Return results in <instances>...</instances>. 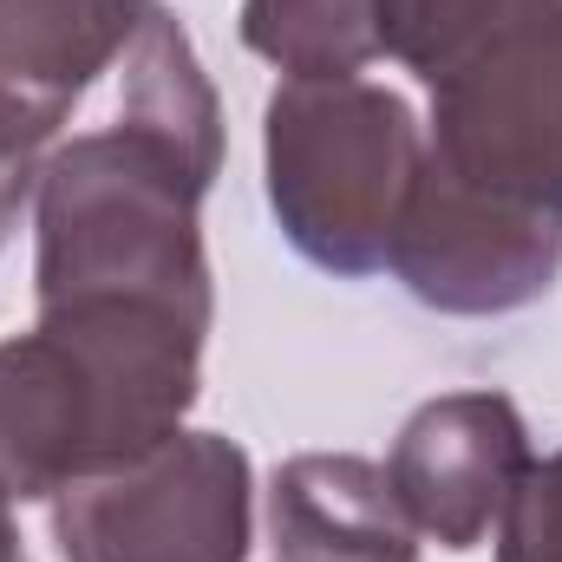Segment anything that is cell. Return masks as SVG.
Returning a JSON list of instances; mask_svg holds the SVG:
<instances>
[{
  "instance_id": "12",
  "label": "cell",
  "mask_w": 562,
  "mask_h": 562,
  "mask_svg": "<svg viewBox=\"0 0 562 562\" xmlns=\"http://www.w3.org/2000/svg\"><path fill=\"white\" fill-rule=\"evenodd\" d=\"M33 177H40V170H26V164H7V157H0V249H7L13 216L33 203Z\"/></svg>"
},
{
  "instance_id": "9",
  "label": "cell",
  "mask_w": 562,
  "mask_h": 562,
  "mask_svg": "<svg viewBox=\"0 0 562 562\" xmlns=\"http://www.w3.org/2000/svg\"><path fill=\"white\" fill-rule=\"evenodd\" d=\"M276 562H419V530L386 477L360 451H301L269 484Z\"/></svg>"
},
{
  "instance_id": "2",
  "label": "cell",
  "mask_w": 562,
  "mask_h": 562,
  "mask_svg": "<svg viewBox=\"0 0 562 562\" xmlns=\"http://www.w3.org/2000/svg\"><path fill=\"white\" fill-rule=\"evenodd\" d=\"M203 340V321L164 307H53L0 340V497L53 504L183 431Z\"/></svg>"
},
{
  "instance_id": "8",
  "label": "cell",
  "mask_w": 562,
  "mask_h": 562,
  "mask_svg": "<svg viewBox=\"0 0 562 562\" xmlns=\"http://www.w3.org/2000/svg\"><path fill=\"white\" fill-rule=\"evenodd\" d=\"M144 0H0V157L40 170L79 99L112 79Z\"/></svg>"
},
{
  "instance_id": "11",
  "label": "cell",
  "mask_w": 562,
  "mask_h": 562,
  "mask_svg": "<svg viewBox=\"0 0 562 562\" xmlns=\"http://www.w3.org/2000/svg\"><path fill=\"white\" fill-rule=\"evenodd\" d=\"M491 543L497 562H562V451L530 464Z\"/></svg>"
},
{
  "instance_id": "5",
  "label": "cell",
  "mask_w": 562,
  "mask_h": 562,
  "mask_svg": "<svg viewBox=\"0 0 562 562\" xmlns=\"http://www.w3.org/2000/svg\"><path fill=\"white\" fill-rule=\"evenodd\" d=\"M53 543L66 562H249V451L183 425L138 458L66 484L53 497Z\"/></svg>"
},
{
  "instance_id": "6",
  "label": "cell",
  "mask_w": 562,
  "mask_h": 562,
  "mask_svg": "<svg viewBox=\"0 0 562 562\" xmlns=\"http://www.w3.org/2000/svg\"><path fill=\"white\" fill-rule=\"evenodd\" d=\"M386 269L431 314H458V321L517 314L557 288L562 216L477 196L425 164Z\"/></svg>"
},
{
  "instance_id": "7",
  "label": "cell",
  "mask_w": 562,
  "mask_h": 562,
  "mask_svg": "<svg viewBox=\"0 0 562 562\" xmlns=\"http://www.w3.org/2000/svg\"><path fill=\"white\" fill-rule=\"evenodd\" d=\"M530 464H537L530 425L510 393H491V386L425 400L386 451V477L413 530L451 557L497 537Z\"/></svg>"
},
{
  "instance_id": "3",
  "label": "cell",
  "mask_w": 562,
  "mask_h": 562,
  "mask_svg": "<svg viewBox=\"0 0 562 562\" xmlns=\"http://www.w3.org/2000/svg\"><path fill=\"white\" fill-rule=\"evenodd\" d=\"M380 46L431 99L438 177L562 216V0H380Z\"/></svg>"
},
{
  "instance_id": "13",
  "label": "cell",
  "mask_w": 562,
  "mask_h": 562,
  "mask_svg": "<svg viewBox=\"0 0 562 562\" xmlns=\"http://www.w3.org/2000/svg\"><path fill=\"white\" fill-rule=\"evenodd\" d=\"M0 562H33L26 543H20V524H13V504L0 497Z\"/></svg>"
},
{
  "instance_id": "10",
  "label": "cell",
  "mask_w": 562,
  "mask_h": 562,
  "mask_svg": "<svg viewBox=\"0 0 562 562\" xmlns=\"http://www.w3.org/2000/svg\"><path fill=\"white\" fill-rule=\"evenodd\" d=\"M243 46L281 79H334L386 59L380 0H243Z\"/></svg>"
},
{
  "instance_id": "4",
  "label": "cell",
  "mask_w": 562,
  "mask_h": 562,
  "mask_svg": "<svg viewBox=\"0 0 562 562\" xmlns=\"http://www.w3.org/2000/svg\"><path fill=\"white\" fill-rule=\"evenodd\" d=\"M419 170L425 125L367 72L281 79L262 105L269 210L288 249L340 281L386 269Z\"/></svg>"
},
{
  "instance_id": "1",
  "label": "cell",
  "mask_w": 562,
  "mask_h": 562,
  "mask_svg": "<svg viewBox=\"0 0 562 562\" xmlns=\"http://www.w3.org/2000/svg\"><path fill=\"white\" fill-rule=\"evenodd\" d=\"M223 150L138 112H112L40 157L33 177V301L53 307H164L216 321L203 196Z\"/></svg>"
}]
</instances>
